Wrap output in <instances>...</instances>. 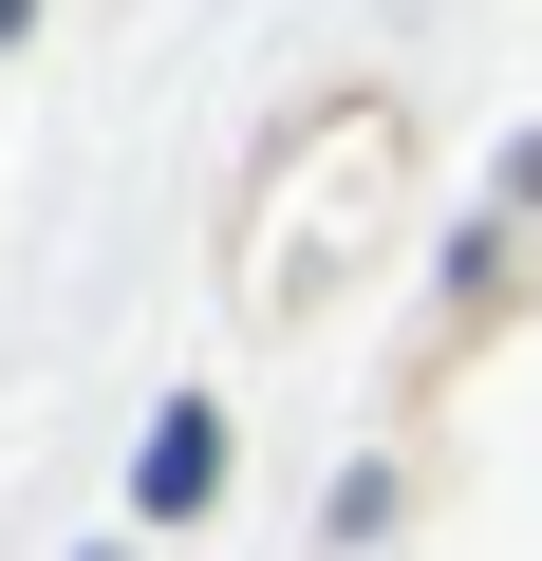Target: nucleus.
<instances>
[{"instance_id":"f257e3e1","label":"nucleus","mask_w":542,"mask_h":561,"mask_svg":"<svg viewBox=\"0 0 542 561\" xmlns=\"http://www.w3.org/2000/svg\"><path fill=\"white\" fill-rule=\"evenodd\" d=\"M206 468H224V431H206V412H169V431H150V468H131V486H150V505H206Z\"/></svg>"}]
</instances>
